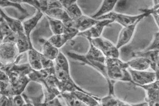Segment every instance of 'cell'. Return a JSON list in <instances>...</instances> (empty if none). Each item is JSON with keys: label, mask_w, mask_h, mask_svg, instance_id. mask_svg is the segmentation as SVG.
I'll return each instance as SVG.
<instances>
[{"label": "cell", "mask_w": 159, "mask_h": 106, "mask_svg": "<svg viewBox=\"0 0 159 106\" xmlns=\"http://www.w3.org/2000/svg\"><path fill=\"white\" fill-rule=\"evenodd\" d=\"M89 43V49L87 54L80 55L74 52H68L67 55L72 59L80 62L84 65H88L99 72L105 79L109 83L107 75V69L106 65V57L97 48L92 44L90 41Z\"/></svg>", "instance_id": "cell-1"}, {"label": "cell", "mask_w": 159, "mask_h": 106, "mask_svg": "<svg viewBox=\"0 0 159 106\" xmlns=\"http://www.w3.org/2000/svg\"><path fill=\"white\" fill-rule=\"evenodd\" d=\"M39 41L42 44V54L47 58L54 61L60 52L59 49L55 47L47 39L42 38Z\"/></svg>", "instance_id": "cell-15"}, {"label": "cell", "mask_w": 159, "mask_h": 106, "mask_svg": "<svg viewBox=\"0 0 159 106\" xmlns=\"http://www.w3.org/2000/svg\"><path fill=\"white\" fill-rule=\"evenodd\" d=\"M9 76L4 71L0 68V81L4 82L9 83Z\"/></svg>", "instance_id": "cell-36"}, {"label": "cell", "mask_w": 159, "mask_h": 106, "mask_svg": "<svg viewBox=\"0 0 159 106\" xmlns=\"http://www.w3.org/2000/svg\"><path fill=\"white\" fill-rule=\"evenodd\" d=\"M1 16L3 18L7 25H9L11 30L15 33H17L20 31L24 30L22 27V24L20 20H17L14 18H11L7 16L6 13L2 10L1 11Z\"/></svg>", "instance_id": "cell-23"}, {"label": "cell", "mask_w": 159, "mask_h": 106, "mask_svg": "<svg viewBox=\"0 0 159 106\" xmlns=\"http://www.w3.org/2000/svg\"><path fill=\"white\" fill-rule=\"evenodd\" d=\"M17 39V34L14 31H12L9 34L4 37L3 43H16Z\"/></svg>", "instance_id": "cell-32"}, {"label": "cell", "mask_w": 159, "mask_h": 106, "mask_svg": "<svg viewBox=\"0 0 159 106\" xmlns=\"http://www.w3.org/2000/svg\"><path fill=\"white\" fill-rule=\"evenodd\" d=\"M159 31L155 33L154 35L153 38L151 43L148 46L145 48L143 50L149 51V50H159Z\"/></svg>", "instance_id": "cell-30"}, {"label": "cell", "mask_w": 159, "mask_h": 106, "mask_svg": "<svg viewBox=\"0 0 159 106\" xmlns=\"http://www.w3.org/2000/svg\"><path fill=\"white\" fill-rule=\"evenodd\" d=\"M12 104L13 106H24L25 105V101L21 94H16L12 98Z\"/></svg>", "instance_id": "cell-31"}, {"label": "cell", "mask_w": 159, "mask_h": 106, "mask_svg": "<svg viewBox=\"0 0 159 106\" xmlns=\"http://www.w3.org/2000/svg\"><path fill=\"white\" fill-rule=\"evenodd\" d=\"M100 105L101 106H131V104L120 100L116 97L115 94H108L104 97L100 98L99 100Z\"/></svg>", "instance_id": "cell-22"}, {"label": "cell", "mask_w": 159, "mask_h": 106, "mask_svg": "<svg viewBox=\"0 0 159 106\" xmlns=\"http://www.w3.org/2000/svg\"><path fill=\"white\" fill-rule=\"evenodd\" d=\"M87 40L101 51L106 58H119V49L110 40L102 37Z\"/></svg>", "instance_id": "cell-5"}, {"label": "cell", "mask_w": 159, "mask_h": 106, "mask_svg": "<svg viewBox=\"0 0 159 106\" xmlns=\"http://www.w3.org/2000/svg\"><path fill=\"white\" fill-rule=\"evenodd\" d=\"M43 15V13L42 11L36 10V12L33 16L22 22L24 32L30 41H31V33H32L33 30L38 25V22L41 20Z\"/></svg>", "instance_id": "cell-12"}, {"label": "cell", "mask_w": 159, "mask_h": 106, "mask_svg": "<svg viewBox=\"0 0 159 106\" xmlns=\"http://www.w3.org/2000/svg\"><path fill=\"white\" fill-rule=\"evenodd\" d=\"M73 92L85 106H100V98L97 97L89 92H84L80 91H74Z\"/></svg>", "instance_id": "cell-14"}, {"label": "cell", "mask_w": 159, "mask_h": 106, "mask_svg": "<svg viewBox=\"0 0 159 106\" xmlns=\"http://www.w3.org/2000/svg\"><path fill=\"white\" fill-rule=\"evenodd\" d=\"M128 70L132 78V84L139 88L159 80V75L154 71L134 70L130 68H128Z\"/></svg>", "instance_id": "cell-6"}, {"label": "cell", "mask_w": 159, "mask_h": 106, "mask_svg": "<svg viewBox=\"0 0 159 106\" xmlns=\"http://www.w3.org/2000/svg\"><path fill=\"white\" fill-rule=\"evenodd\" d=\"M18 54L16 44L2 43L0 44V62L4 65L12 64Z\"/></svg>", "instance_id": "cell-7"}, {"label": "cell", "mask_w": 159, "mask_h": 106, "mask_svg": "<svg viewBox=\"0 0 159 106\" xmlns=\"http://www.w3.org/2000/svg\"><path fill=\"white\" fill-rule=\"evenodd\" d=\"M0 7H15L17 10H18L19 11L24 15H27L28 13L27 10L25 9H24L21 4L14 3L10 2L9 0H0Z\"/></svg>", "instance_id": "cell-29"}, {"label": "cell", "mask_w": 159, "mask_h": 106, "mask_svg": "<svg viewBox=\"0 0 159 106\" xmlns=\"http://www.w3.org/2000/svg\"><path fill=\"white\" fill-rule=\"evenodd\" d=\"M73 27L79 33L87 30L95 25L98 21L91 16H87L84 15L78 19H73Z\"/></svg>", "instance_id": "cell-13"}, {"label": "cell", "mask_w": 159, "mask_h": 106, "mask_svg": "<svg viewBox=\"0 0 159 106\" xmlns=\"http://www.w3.org/2000/svg\"><path fill=\"white\" fill-rule=\"evenodd\" d=\"M42 55V53L39 52L34 47L28 51L29 64L33 70L39 71L43 69Z\"/></svg>", "instance_id": "cell-16"}, {"label": "cell", "mask_w": 159, "mask_h": 106, "mask_svg": "<svg viewBox=\"0 0 159 106\" xmlns=\"http://www.w3.org/2000/svg\"><path fill=\"white\" fill-rule=\"evenodd\" d=\"M106 65L109 80L108 94H115L114 83L116 81L132 83V78L128 70L129 66L126 62L123 61L119 58H106Z\"/></svg>", "instance_id": "cell-2"}, {"label": "cell", "mask_w": 159, "mask_h": 106, "mask_svg": "<svg viewBox=\"0 0 159 106\" xmlns=\"http://www.w3.org/2000/svg\"><path fill=\"white\" fill-rule=\"evenodd\" d=\"M4 35L2 33V30L0 27V44L3 43V40Z\"/></svg>", "instance_id": "cell-38"}, {"label": "cell", "mask_w": 159, "mask_h": 106, "mask_svg": "<svg viewBox=\"0 0 159 106\" xmlns=\"http://www.w3.org/2000/svg\"><path fill=\"white\" fill-rule=\"evenodd\" d=\"M46 16L47 21L49 23L51 30L54 35L61 34L64 33L65 25L63 22L60 20Z\"/></svg>", "instance_id": "cell-24"}, {"label": "cell", "mask_w": 159, "mask_h": 106, "mask_svg": "<svg viewBox=\"0 0 159 106\" xmlns=\"http://www.w3.org/2000/svg\"><path fill=\"white\" fill-rule=\"evenodd\" d=\"M9 1L14 3H22L21 0H9Z\"/></svg>", "instance_id": "cell-39"}, {"label": "cell", "mask_w": 159, "mask_h": 106, "mask_svg": "<svg viewBox=\"0 0 159 106\" xmlns=\"http://www.w3.org/2000/svg\"><path fill=\"white\" fill-rule=\"evenodd\" d=\"M54 67L55 75L58 80V88L61 93L74 91L88 92L76 85L70 76V71L64 70L55 66Z\"/></svg>", "instance_id": "cell-4"}, {"label": "cell", "mask_w": 159, "mask_h": 106, "mask_svg": "<svg viewBox=\"0 0 159 106\" xmlns=\"http://www.w3.org/2000/svg\"><path fill=\"white\" fill-rule=\"evenodd\" d=\"M16 34L17 39L16 45L18 50L19 54H22L25 52H28L33 47L31 41L28 39L24 30L19 31Z\"/></svg>", "instance_id": "cell-17"}, {"label": "cell", "mask_w": 159, "mask_h": 106, "mask_svg": "<svg viewBox=\"0 0 159 106\" xmlns=\"http://www.w3.org/2000/svg\"><path fill=\"white\" fill-rule=\"evenodd\" d=\"M21 2L34 7L36 10H39L40 2L39 0H21Z\"/></svg>", "instance_id": "cell-34"}, {"label": "cell", "mask_w": 159, "mask_h": 106, "mask_svg": "<svg viewBox=\"0 0 159 106\" xmlns=\"http://www.w3.org/2000/svg\"><path fill=\"white\" fill-rule=\"evenodd\" d=\"M140 88L145 90L147 97L145 101L148 106H157L159 104V80L148 85L141 86Z\"/></svg>", "instance_id": "cell-9"}, {"label": "cell", "mask_w": 159, "mask_h": 106, "mask_svg": "<svg viewBox=\"0 0 159 106\" xmlns=\"http://www.w3.org/2000/svg\"><path fill=\"white\" fill-rule=\"evenodd\" d=\"M141 11V14L137 15H128L116 12L111 11L107 15L100 16L97 20H103V19H109L111 20L112 22H116L120 25L123 27H126L134 24L136 22H141L143 19L150 16V13L145 11L143 9L139 10Z\"/></svg>", "instance_id": "cell-3"}, {"label": "cell", "mask_w": 159, "mask_h": 106, "mask_svg": "<svg viewBox=\"0 0 159 106\" xmlns=\"http://www.w3.org/2000/svg\"><path fill=\"white\" fill-rule=\"evenodd\" d=\"M54 61L55 67L63 69L64 70L70 71L69 61L63 53L60 51L59 54Z\"/></svg>", "instance_id": "cell-28"}, {"label": "cell", "mask_w": 159, "mask_h": 106, "mask_svg": "<svg viewBox=\"0 0 159 106\" xmlns=\"http://www.w3.org/2000/svg\"><path fill=\"white\" fill-rule=\"evenodd\" d=\"M69 16L72 19H76L83 15L81 9L78 6L77 2L71 4L70 6L64 8Z\"/></svg>", "instance_id": "cell-27"}, {"label": "cell", "mask_w": 159, "mask_h": 106, "mask_svg": "<svg viewBox=\"0 0 159 106\" xmlns=\"http://www.w3.org/2000/svg\"><path fill=\"white\" fill-rule=\"evenodd\" d=\"M118 1V0H103L99 9L91 17L97 19L111 12L116 7Z\"/></svg>", "instance_id": "cell-20"}, {"label": "cell", "mask_w": 159, "mask_h": 106, "mask_svg": "<svg viewBox=\"0 0 159 106\" xmlns=\"http://www.w3.org/2000/svg\"><path fill=\"white\" fill-rule=\"evenodd\" d=\"M153 6H159V0H153Z\"/></svg>", "instance_id": "cell-40"}, {"label": "cell", "mask_w": 159, "mask_h": 106, "mask_svg": "<svg viewBox=\"0 0 159 106\" xmlns=\"http://www.w3.org/2000/svg\"><path fill=\"white\" fill-rule=\"evenodd\" d=\"M159 50H149L145 51L142 50L140 52L134 53L133 56L134 58L143 57L147 58L151 62V68L154 72L159 75Z\"/></svg>", "instance_id": "cell-11"}, {"label": "cell", "mask_w": 159, "mask_h": 106, "mask_svg": "<svg viewBox=\"0 0 159 106\" xmlns=\"http://www.w3.org/2000/svg\"><path fill=\"white\" fill-rule=\"evenodd\" d=\"M113 23L111 20L109 19L98 20L95 25L90 28L87 30L79 33L78 36H81L87 39H92L94 38L101 37V34L106 27Z\"/></svg>", "instance_id": "cell-8"}, {"label": "cell", "mask_w": 159, "mask_h": 106, "mask_svg": "<svg viewBox=\"0 0 159 106\" xmlns=\"http://www.w3.org/2000/svg\"><path fill=\"white\" fill-rule=\"evenodd\" d=\"M42 105H45V106H61V104L60 101L58 99V97L54 98L53 99H51L50 100L47 101L45 102L42 103Z\"/></svg>", "instance_id": "cell-35"}, {"label": "cell", "mask_w": 159, "mask_h": 106, "mask_svg": "<svg viewBox=\"0 0 159 106\" xmlns=\"http://www.w3.org/2000/svg\"><path fill=\"white\" fill-rule=\"evenodd\" d=\"M2 10L1 7H0V17L1 16V11H2Z\"/></svg>", "instance_id": "cell-41"}, {"label": "cell", "mask_w": 159, "mask_h": 106, "mask_svg": "<svg viewBox=\"0 0 159 106\" xmlns=\"http://www.w3.org/2000/svg\"><path fill=\"white\" fill-rule=\"evenodd\" d=\"M39 2V10L43 13L48 10L64 7L59 0H42Z\"/></svg>", "instance_id": "cell-25"}, {"label": "cell", "mask_w": 159, "mask_h": 106, "mask_svg": "<svg viewBox=\"0 0 159 106\" xmlns=\"http://www.w3.org/2000/svg\"><path fill=\"white\" fill-rule=\"evenodd\" d=\"M129 68L136 71H146L151 67V62L147 58L137 57L126 62Z\"/></svg>", "instance_id": "cell-19"}, {"label": "cell", "mask_w": 159, "mask_h": 106, "mask_svg": "<svg viewBox=\"0 0 159 106\" xmlns=\"http://www.w3.org/2000/svg\"><path fill=\"white\" fill-rule=\"evenodd\" d=\"M139 22H136L130 25L123 27L119 33L116 44V46L118 49L121 48V47L130 42L135 32L136 27Z\"/></svg>", "instance_id": "cell-10"}, {"label": "cell", "mask_w": 159, "mask_h": 106, "mask_svg": "<svg viewBox=\"0 0 159 106\" xmlns=\"http://www.w3.org/2000/svg\"><path fill=\"white\" fill-rule=\"evenodd\" d=\"M59 97L63 98L68 106H85L73 92H64L61 94Z\"/></svg>", "instance_id": "cell-26"}, {"label": "cell", "mask_w": 159, "mask_h": 106, "mask_svg": "<svg viewBox=\"0 0 159 106\" xmlns=\"http://www.w3.org/2000/svg\"><path fill=\"white\" fill-rule=\"evenodd\" d=\"M78 0H61V4L63 6V7L65 8L67 6H70L71 4L77 2Z\"/></svg>", "instance_id": "cell-37"}, {"label": "cell", "mask_w": 159, "mask_h": 106, "mask_svg": "<svg viewBox=\"0 0 159 106\" xmlns=\"http://www.w3.org/2000/svg\"><path fill=\"white\" fill-rule=\"evenodd\" d=\"M39 1H42V0H39Z\"/></svg>", "instance_id": "cell-43"}, {"label": "cell", "mask_w": 159, "mask_h": 106, "mask_svg": "<svg viewBox=\"0 0 159 106\" xmlns=\"http://www.w3.org/2000/svg\"><path fill=\"white\" fill-rule=\"evenodd\" d=\"M77 36L76 34H67L63 33L61 34L53 35L52 36L48 39V40L55 47L60 49L67 43L73 38Z\"/></svg>", "instance_id": "cell-18"}, {"label": "cell", "mask_w": 159, "mask_h": 106, "mask_svg": "<svg viewBox=\"0 0 159 106\" xmlns=\"http://www.w3.org/2000/svg\"><path fill=\"white\" fill-rule=\"evenodd\" d=\"M43 14H45L46 16L61 20L64 24L69 21L71 19L69 16L64 7L48 10L43 13Z\"/></svg>", "instance_id": "cell-21"}, {"label": "cell", "mask_w": 159, "mask_h": 106, "mask_svg": "<svg viewBox=\"0 0 159 106\" xmlns=\"http://www.w3.org/2000/svg\"><path fill=\"white\" fill-rule=\"evenodd\" d=\"M59 1H61V0H59Z\"/></svg>", "instance_id": "cell-42"}, {"label": "cell", "mask_w": 159, "mask_h": 106, "mask_svg": "<svg viewBox=\"0 0 159 106\" xmlns=\"http://www.w3.org/2000/svg\"><path fill=\"white\" fill-rule=\"evenodd\" d=\"M12 98H10L8 95L1 94L0 98V106H12Z\"/></svg>", "instance_id": "cell-33"}]
</instances>
